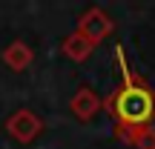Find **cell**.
Masks as SVG:
<instances>
[{
	"mask_svg": "<svg viewBox=\"0 0 155 149\" xmlns=\"http://www.w3.org/2000/svg\"><path fill=\"white\" fill-rule=\"evenodd\" d=\"M115 60H118V72H121V83L104 100V109L115 121L118 138L124 144H135V138L144 129H150L152 121H155V89L141 75H135L129 69L124 46L115 49Z\"/></svg>",
	"mask_w": 155,
	"mask_h": 149,
	"instance_id": "1",
	"label": "cell"
},
{
	"mask_svg": "<svg viewBox=\"0 0 155 149\" xmlns=\"http://www.w3.org/2000/svg\"><path fill=\"white\" fill-rule=\"evenodd\" d=\"M75 32H81L92 46H98V43H104V40L115 32V23H112V17L106 15L104 9L92 6L89 11H83V15H81V20H78V29H75Z\"/></svg>",
	"mask_w": 155,
	"mask_h": 149,
	"instance_id": "2",
	"label": "cell"
},
{
	"mask_svg": "<svg viewBox=\"0 0 155 149\" xmlns=\"http://www.w3.org/2000/svg\"><path fill=\"white\" fill-rule=\"evenodd\" d=\"M6 132H9L12 141L26 146L43 132V121H40L32 109H17L15 115H9V121H6Z\"/></svg>",
	"mask_w": 155,
	"mask_h": 149,
	"instance_id": "3",
	"label": "cell"
},
{
	"mask_svg": "<svg viewBox=\"0 0 155 149\" xmlns=\"http://www.w3.org/2000/svg\"><path fill=\"white\" fill-rule=\"evenodd\" d=\"M69 109H72V115L78 118V121H92V118L104 109V100H101L89 86H81L72 95V100H69Z\"/></svg>",
	"mask_w": 155,
	"mask_h": 149,
	"instance_id": "4",
	"label": "cell"
},
{
	"mask_svg": "<svg viewBox=\"0 0 155 149\" xmlns=\"http://www.w3.org/2000/svg\"><path fill=\"white\" fill-rule=\"evenodd\" d=\"M61 52L69 57V60H75V63H83V60H89V57H92L95 46L89 43V40L83 37L81 32H72V34H66V37H63V43H61Z\"/></svg>",
	"mask_w": 155,
	"mask_h": 149,
	"instance_id": "5",
	"label": "cell"
},
{
	"mask_svg": "<svg viewBox=\"0 0 155 149\" xmlns=\"http://www.w3.org/2000/svg\"><path fill=\"white\" fill-rule=\"evenodd\" d=\"M0 57H3V63L12 69V72H23V69L32 63L35 55H32V49H29V43H23V40H12V43L3 49Z\"/></svg>",
	"mask_w": 155,
	"mask_h": 149,
	"instance_id": "6",
	"label": "cell"
},
{
	"mask_svg": "<svg viewBox=\"0 0 155 149\" xmlns=\"http://www.w3.org/2000/svg\"><path fill=\"white\" fill-rule=\"evenodd\" d=\"M135 149H155V129L150 126V129H144V132L135 138V144H132Z\"/></svg>",
	"mask_w": 155,
	"mask_h": 149,
	"instance_id": "7",
	"label": "cell"
}]
</instances>
